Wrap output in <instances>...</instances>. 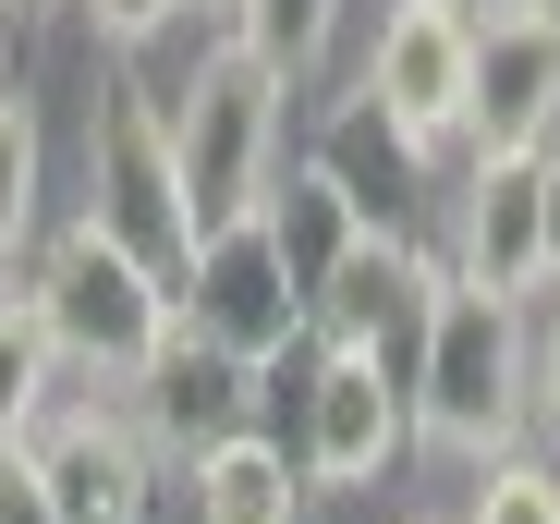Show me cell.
Returning a JSON list of instances; mask_svg holds the SVG:
<instances>
[{
	"label": "cell",
	"mask_w": 560,
	"mask_h": 524,
	"mask_svg": "<svg viewBox=\"0 0 560 524\" xmlns=\"http://www.w3.org/2000/svg\"><path fill=\"white\" fill-rule=\"evenodd\" d=\"M220 13H232V0H220Z\"/></svg>",
	"instance_id": "26"
},
{
	"label": "cell",
	"mask_w": 560,
	"mask_h": 524,
	"mask_svg": "<svg viewBox=\"0 0 560 524\" xmlns=\"http://www.w3.org/2000/svg\"><path fill=\"white\" fill-rule=\"evenodd\" d=\"M353 98L378 110L402 147H463V110H476V13L451 0H390V25L353 49Z\"/></svg>",
	"instance_id": "5"
},
{
	"label": "cell",
	"mask_w": 560,
	"mask_h": 524,
	"mask_svg": "<svg viewBox=\"0 0 560 524\" xmlns=\"http://www.w3.org/2000/svg\"><path fill=\"white\" fill-rule=\"evenodd\" d=\"M25 317L49 329V354H61L73 379H122V391L159 366V341L183 329L171 281L135 269V256H122L110 232H85V220H61V232L25 256Z\"/></svg>",
	"instance_id": "2"
},
{
	"label": "cell",
	"mask_w": 560,
	"mask_h": 524,
	"mask_svg": "<svg viewBox=\"0 0 560 524\" xmlns=\"http://www.w3.org/2000/svg\"><path fill=\"white\" fill-rule=\"evenodd\" d=\"M0 524H49V500H37V476H25V452H0Z\"/></svg>",
	"instance_id": "21"
},
{
	"label": "cell",
	"mask_w": 560,
	"mask_h": 524,
	"mask_svg": "<svg viewBox=\"0 0 560 524\" xmlns=\"http://www.w3.org/2000/svg\"><path fill=\"white\" fill-rule=\"evenodd\" d=\"M25 476H37L49 524H147L159 512V452L122 403H61L25 440Z\"/></svg>",
	"instance_id": "7"
},
{
	"label": "cell",
	"mask_w": 560,
	"mask_h": 524,
	"mask_svg": "<svg viewBox=\"0 0 560 524\" xmlns=\"http://www.w3.org/2000/svg\"><path fill=\"white\" fill-rule=\"evenodd\" d=\"M37 196H49V135L25 98H0V281H25L37 256Z\"/></svg>",
	"instance_id": "16"
},
{
	"label": "cell",
	"mask_w": 560,
	"mask_h": 524,
	"mask_svg": "<svg viewBox=\"0 0 560 524\" xmlns=\"http://www.w3.org/2000/svg\"><path fill=\"white\" fill-rule=\"evenodd\" d=\"M159 135H171V184H183V232H244L280 184V135H293V85L268 61H244L232 37L196 61L159 98Z\"/></svg>",
	"instance_id": "1"
},
{
	"label": "cell",
	"mask_w": 560,
	"mask_h": 524,
	"mask_svg": "<svg viewBox=\"0 0 560 524\" xmlns=\"http://www.w3.org/2000/svg\"><path fill=\"white\" fill-rule=\"evenodd\" d=\"M524 366H536L524 305L463 293V281L439 269L427 341H415V366H402V391H415V440H451V452H476V464L524 452Z\"/></svg>",
	"instance_id": "3"
},
{
	"label": "cell",
	"mask_w": 560,
	"mask_h": 524,
	"mask_svg": "<svg viewBox=\"0 0 560 524\" xmlns=\"http://www.w3.org/2000/svg\"><path fill=\"white\" fill-rule=\"evenodd\" d=\"M451 13H476V0H451Z\"/></svg>",
	"instance_id": "25"
},
{
	"label": "cell",
	"mask_w": 560,
	"mask_h": 524,
	"mask_svg": "<svg viewBox=\"0 0 560 524\" xmlns=\"http://www.w3.org/2000/svg\"><path fill=\"white\" fill-rule=\"evenodd\" d=\"M183 500H196V524H305V464L280 452V440H220V452H196L183 464Z\"/></svg>",
	"instance_id": "13"
},
{
	"label": "cell",
	"mask_w": 560,
	"mask_h": 524,
	"mask_svg": "<svg viewBox=\"0 0 560 524\" xmlns=\"http://www.w3.org/2000/svg\"><path fill=\"white\" fill-rule=\"evenodd\" d=\"M548 159V305H560V147H536Z\"/></svg>",
	"instance_id": "22"
},
{
	"label": "cell",
	"mask_w": 560,
	"mask_h": 524,
	"mask_svg": "<svg viewBox=\"0 0 560 524\" xmlns=\"http://www.w3.org/2000/svg\"><path fill=\"white\" fill-rule=\"evenodd\" d=\"M524 427L560 452V305H548V329H536V366H524Z\"/></svg>",
	"instance_id": "20"
},
{
	"label": "cell",
	"mask_w": 560,
	"mask_h": 524,
	"mask_svg": "<svg viewBox=\"0 0 560 524\" xmlns=\"http://www.w3.org/2000/svg\"><path fill=\"white\" fill-rule=\"evenodd\" d=\"M122 415L147 427V452L196 464V452H220V440H244V427H256V366L208 354L196 329H171V341H159V366L122 391Z\"/></svg>",
	"instance_id": "12"
},
{
	"label": "cell",
	"mask_w": 560,
	"mask_h": 524,
	"mask_svg": "<svg viewBox=\"0 0 560 524\" xmlns=\"http://www.w3.org/2000/svg\"><path fill=\"white\" fill-rule=\"evenodd\" d=\"M560 135V37L524 13H476V110H463V159H536Z\"/></svg>",
	"instance_id": "10"
},
{
	"label": "cell",
	"mask_w": 560,
	"mask_h": 524,
	"mask_svg": "<svg viewBox=\"0 0 560 524\" xmlns=\"http://www.w3.org/2000/svg\"><path fill=\"white\" fill-rule=\"evenodd\" d=\"M329 25H341V0H232V49L268 61L280 85H293V73L329 49Z\"/></svg>",
	"instance_id": "17"
},
{
	"label": "cell",
	"mask_w": 560,
	"mask_h": 524,
	"mask_svg": "<svg viewBox=\"0 0 560 524\" xmlns=\"http://www.w3.org/2000/svg\"><path fill=\"white\" fill-rule=\"evenodd\" d=\"M500 13H524V25H548V37H560V0H500Z\"/></svg>",
	"instance_id": "23"
},
{
	"label": "cell",
	"mask_w": 560,
	"mask_h": 524,
	"mask_svg": "<svg viewBox=\"0 0 560 524\" xmlns=\"http://www.w3.org/2000/svg\"><path fill=\"white\" fill-rule=\"evenodd\" d=\"M256 232H268V256H280V269H293L305 317H317V293L353 269V244H365V220L317 184V171H280V184H268V208H256Z\"/></svg>",
	"instance_id": "14"
},
{
	"label": "cell",
	"mask_w": 560,
	"mask_h": 524,
	"mask_svg": "<svg viewBox=\"0 0 560 524\" xmlns=\"http://www.w3.org/2000/svg\"><path fill=\"white\" fill-rule=\"evenodd\" d=\"M25 13H37V0H25Z\"/></svg>",
	"instance_id": "27"
},
{
	"label": "cell",
	"mask_w": 560,
	"mask_h": 524,
	"mask_svg": "<svg viewBox=\"0 0 560 524\" xmlns=\"http://www.w3.org/2000/svg\"><path fill=\"white\" fill-rule=\"evenodd\" d=\"M280 452L305 464V488H378V476L415 452V391H402L378 354H341V341H329Z\"/></svg>",
	"instance_id": "6"
},
{
	"label": "cell",
	"mask_w": 560,
	"mask_h": 524,
	"mask_svg": "<svg viewBox=\"0 0 560 524\" xmlns=\"http://www.w3.org/2000/svg\"><path fill=\"white\" fill-rule=\"evenodd\" d=\"M171 305H183V329H196L208 354H232V366H268L280 341H305V329H317V317H305V293H293V269L268 256V232H256V220H244V232H208Z\"/></svg>",
	"instance_id": "9"
},
{
	"label": "cell",
	"mask_w": 560,
	"mask_h": 524,
	"mask_svg": "<svg viewBox=\"0 0 560 524\" xmlns=\"http://www.w3.org/2000/svg\"><path fill=\"white\" fill-rule=\"evenodd\" d=\"M305 171L365 220V244H427V147H402L365 98H341L329 123H317V147H305ZM439 256V244H427Z\"/></svg>",
	"instance_id": "11"
},
{
	"label": "cell",
	"mask_w": 560,
	"mask_h": 524,
	"mask_svg": "<svg viewBox=\"0 0 560 524\" xmlns=\"http://www.w3.org/2000/svg\"><path fill=\"white\" fill-rule=\"evenodd\" d=\"M439 269H451L463 293L548 305V159H476V171H463Z\"/></svg>",
	"instance_id": "8"
},
{
	"label": "cell",
	"mask_w": 560,
	"mask_h": 524,
	"mask_svg": "<svg viewBox=\"0 0 560 524\" xmlns=\"http://www.w3.org/2000/svg\"><path fill=\"white\" fill-rule=\"evenodd\" d=\"M49 379H61V354H49V329L25 317V281H0V452H25L37 427L61 415Z\"/></svg>",
	"instance_id": "15"
},
{
	"label": "cell",
	"mask_w": 560,
	"mask_h": 524,
	"mask_svg": "<svg viewBox=\"0 0 560 524\" xmlns=\"http://www.w3.org/2000/svg\"><path fill=\"white\" fill-rule=\"evenodd\" d=\"M85 232H110L135 269H159L183 293L196 269V232H183V184H171V135H159V98L135 85H98V135H85Z\"/></svg>",
	"instance_id": "4"
},
{
	"label": "cell",
	"mask_w": 560,
	"mask_h": 524,
	"mask_svg": "<svg viewBox=\"0 0 560 524\" xmlns=\"http://www.w3.org/2000/svg\"><path fill=\"white\" fill-rule=\"evenodd\" d=\"M463 524H560V476H548V452H500V464H488V500L463 512Z\"/></svg>",
	"instance_id": "18"
},
{
	"label": "cell",
	"mask_w": 560,
	"mask_h": 524,
	"mask_svg": "<svg viewBox=\"0 0 560 524\" xmlns=\"http://www.w3.org/2000/svg\"><path fill=\"white\" fill-rule=\"evenodd\" d=\"M73 13H85V37H98V49H159L196 0H73Z\"/></svg>",
	"instance_id": "19"
},
{
	"label": "cell",
	"mask_w": 560,
	"mask_h": 524,
	"mask_svg": "<svg viewBox=\"0 0 560 524\" xmlns=\"http://www.w3.org/2000/svg\"><path fill=\"white\" fill-rule=\"evenodd\" d=\"M13 13H25V0H0V25H13Z\"/></svg>",
	"instance_id": "24"
}]
</instances>
